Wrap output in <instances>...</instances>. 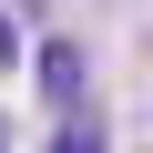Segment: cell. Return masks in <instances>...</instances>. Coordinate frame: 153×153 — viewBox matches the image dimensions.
Here are the masks:
<instances>
[{"label": "cell", "mask_w": 153, "mask_h": 153, "mask_svg": "<svg viewBox=\"0 0 153 153\" xmlns=\"http://www.w3.org/2000/svg\"><path fill=\"white\" fill-rule=\"evenodd\" d=\"M82 71H92L82 51H71V41H51V51H41V92H51V102L71 112V102H82Z\"/></svg>", "instance_id": "obj_1"}, {"label": "cell", "mask_w": 153, "mask_h": 153, "mask_svg": "<svg viewBox=\"0 0 153 153\" xmlns=\"http://www.w3.org/2000/svg\"><path fill=\"white\" fill-rule=\"evenodd\" d=\"M41 153H102V123H61V133H51Z\"/></svg>", "instance_id": "obj_2"}, {"label": "cell", "mask_w": 153, "mask_h": 153, "mask_svg": "<svg viewBox=\"0 0 153 153\" xmlns=\"http://www.w3.org/2000/svg\"><path fill=\"white\" fill-rule=\"evenodd\" d=\"M0 61H10V21H0Z\"/></svg>", "instance_id": "obj_3"}, {"label": "cell", "mask_w": 153, "mask_h": 153, "mask_svg": "<svg viewBox=\"0 0 153 153\" xmlns=\"http://www.w3.org/2000/svg\"><path fill=\"white\" fill-rule=\"evenodd\" d=\"M21 10H31V0H21Z\"/></svg>", "instance_id": "obj_4"}]
</instances>
